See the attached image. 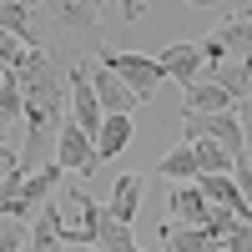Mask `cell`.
I'll list each match as a JSON object with an SVG mask.
<instances>
[{
    "label": "cell",
    "mask_w": 252,
    "mask_h": 252,
    "mask_svg": "<svg viewBox=\"0 0 252 252\" xmlns=\"http://www.w3.org/2000/svg\"><path fill=\"white\" fill-rule=\"evenodd\" d=\"M96 66H101V71H111V76H116L136 101H152L157 86L166 81L161 66H157L146 51H111V46H101V51H96Z\"/></svg>",
    "instance_id": "3"
},
{
    "label": "cell",
    "mask_w": 252,
    "mask_h": 252,
    "mask_svg": "<svg viewBox=\"0 0 252 252\" xmlns=\"http://www.w3.org/2000/svg\"><path fill=\"white\" fill-rule=\"evenodd\" d=\"M116 15H126V20H141V15H146V5H136V0H121V5H116Z\"/></svg>",
    "instance_id": "23"
},
{
    "label": "cell",
    "mask_w": 252,
    "mask_h": 252,
    "mask_svg": "<svg viewBox=\"0 0 252 252\" xmlns=\"http://www.w3.org/2000/svg\"><path fill=\"white\" fill-rule=\"evenodd\" d=\"M207 81H217V86L227 91V101H232L237 111H247V91H252V66L247 61H222Z\"/></svg>",
    "instance_id": "15"
},
{
    "label": "cell",
    "mask_w": 252,
    "mask_h": 252,
    "mask_svg": "<svg viewBox=\"0 0 252 252\" xmlns=\"http://www.w3.org/2000/svg\"><path fill=\"white\" fill-rule=\"evenodd\" d=\"M131 116H101V126H96V161H111V157H121L126 152V141H131Z\"/></svg>",
    "instance_id": "14"
},
{
    "label": "cell",
    "mask_w": 252,
    "mask_h": 252,
    "mask_svg": "<svg viewBox=\"0 0 252 252\" xmlns=\"http://www.w3.org/2000/svg\"><path fill=\"white\" fill-rule=\"evenodd\" d=\"M157 177H166V182H177V187H192L197 182V157H192V146H172L161 161H157Z\"/></svg>",
    "instance_id": "20"
},
{
    "label": "cell",
    "mask_w": 252,
    "mask_h": 252,
    "mask_svg": "<svg viewBox=\"0 0 252 252\" xmlns=\"http://www.w3.org/2000/svg\"><path fill=\"white\" fill-rule=\"evenodd\" d=\"M31 20H51L61 31L91 35V31H101V5H91V0H46V5H31Z\"/></svg>",
    "instance_id": "6"
},
{
    "label": "cell",
    "mask_w": 252,
    "mask_h": 252,
    "mask_svg": "<svg viewBox=\"0 0 252 252\" xmlns=\"http://www.w3.org/2000/svg\"><path fill=\"white\" fill-rule=\"evenodd\" d=\"M217 111H237L217 81H207V76H202L197 86H187V91H182V116H217Z\"/></svg>",
    "instance_id": "13"
},
{
    "label": "cell",
    "mask_w": 252,
    "mask_h": 252,
    "mask_svg": "<svg viewBox=\"0 0 252 252\" xmlns=\"http://www.w3.org/2000/svg\"><path fill=\"white\" fill-rule=\"evenodd\" d=\"M56 187H61V166H56V161H51V166H40V172H31V177L10 172L5 182H0V217H10V222L26 227V222L40 212V207L56 197Z\"/></svg>",
    "instance_id": "2"
},
{
    "label": "cell",
    "mask_w": 252,
    "mask_h": 252,
    "mask_svg": "<svg viewBox=\"0 0 252 252\" xmlns=\"http://www.w3.org/2000/svg\"><path fill=\"white\" fill-rule=\"evenodd\" d=\"M71 252H96V247H71Z\"/></svg>",
    "instance_id": "25"
},
{
    "label": "cell",
    "mask_w": 252,
    "mask_h": 252,
    "mask_svg": "<svg viewBox=\"0 0 252 252\" xmlns=\"http://www.w3.org/2000/svg\"><path fill=\"white\" fill-rule=\"evenodd\" d=\"M91 96H96L101 116H131V111H136V96L126 91L111 71H101L96 61H91Z\"/></svg>",
    "instance_id": "11"
},
{
    "label": "cell",
    "mask_w": 252,
    "mask_h": 252,
    "mask_svg": "<svg viewBox=\"0 0 252 252\" xmlns=\"http://www.w3.org/2000/svg\"><path fill=\"white\" fill-rule=\"evenodd\" d=\"M157 232H161V247H166V252H217V247H222V242H212V237H207L202 227H177V222H161Z\"/></svg>",
    "instance_id": "18"
},
{
    "label": "cell",
    "mask_w": 252,
    "mask_h": 252,
    "mask_svg": "<svg viewBox=\"0 0 252 252\" xmlns=\"http://www.w3.org/2000/svg\"><path fill=\"white\" fill-rule=\"evenodd\" d=\"M207 217H212V207L202 202L197 187H177V192H172V217H166V222H177V227H207Z\"/></svg>",
    "instance_id": "17"
},
{
    "label": "cell",
    "mask_w": 252,
    "mask_h": 252,
    "mask_svg": "<svg viewBox=\"0 0 252 252\" xmlns=\"http://www.w3.org/2000/svg\"><path fill=\"white\" fill-rule=\"evenodd\" d=\"M141 192H146L141 172H126V177H116V187H111V202H106V217H111V222H121V227H131V222L141 217Z\"/></svg>",
    "instance_id": "12"
},
{
    "label": "cell",
    "mask_w": 252,
    "mask_h": 252,
    "mask_svg": "<svg viewBox=\"0 0 252 252\" xmlns=\"http://www.w3.org/2000/svg\"><path fill=\"white\" fill-rule=\"evenodd\" d=\"M66 121L96 141L101 106H96V96H91V61H76V66L66 71Z\"/></svg>",
    "instance_id": "5"
},
{
    "label": "cell",
    "mask_w": 252,
    "mask_h": 252,
    "mask_svg": "<svg viewBox=\"0 0 252 252\" xmlns=\"http://www.w3.org/2000/svg\"><path fill=\"white\" fill-rule=\"evenodd\" d=\"M136 252H141V247H136Z\"/></svg>",
    "instance_id": "26"
},
{
    "label": "cell",
    "mask_w": 252,
    "mask_h": 252,
    "mask_svg": "<svg viewBox=\"0 0 252 252\" xmlns=\"http://www.w3.org/2000/svg\"><path fill=\"white\" fill-rule=\"evenodd\" d=\"M10 121H20V86L10 71H0V126H10Z\"/></svg>",
    "instance_id": "21"
},
{
    "label": "cell",
    "mask_w": 252,
    "mask_h": 252,
    "mask_svg": "<svg viewBox=\"0 0 252 252\" xmlns=\"http://www.w3.org/2000/svg\"><path fill=\"white\" fill-rule=\"evenodd\" d=\"M182 141H212L232 161H247V126L242 111H217V116H182Z\"/></svg>",
    "instance_id": "4"
},
{
    "label": "cell",
    "mask_w": 252,
    "mask_h": 252,
    "mask_svg": "<svg viewBox=\"0 0 252 252\" xmlns=\"http://www.w3.org/2000/svg\"><path fill=\"white\" fill-rule=\"evenodd\" d=\"M152 61L161 66L166 81H182V91H187V86H197V81L207 76V71H202V56H197V40H177V46L157 51Z\"/></svg>",
    "instance_id": "8"
},
{
    "label": "cell",
    "mask_w": 252,
    "mask_h": 252,
    "mask_svg": "<svg viewBox=\"0 0 252 252\" xmlns=\"http://www.w3.org/2000/svg\"><path fill=\"white\" fill-rule=\"evenodd\" d=\"M15 172V152H10V146H0V182H5Z\"/></svg>",
    "instance_id": "24"
},
{
    "label": "cell",
    "mask_w": 252,
    "mask_h": 252,
    "mask_svg": "<svg viewBox=\"0 0 252 252\" xmlns=\"http://www.w3.org/2000/svg\"><path fill=\"white\" fill-rule=\"evenodd\" d=\"M61 222H66V207L51 197V202L26 222V252H61V247H66V242H61Z\"/></svg>",
    "instance_id": "9"
},
{
    "label": "cell",
    "mask_w": 252,
    "mask_h": 252,
    "mask_svg": "<svg viewBox=\"0 0 252 252\" xmlns=\"http://www.w3.org/2000/svg\"><path fill=\"white\" fill-rule=\"evenodd\" d=\"M10 76L20 86V116H26V146L15 152V172L31 177L56 157V131L66 121V71H61L51 46H35L20 56Z\"/></svg>",
    "instance_id": "1"
},
{
    "label": "cell",
    "mask_w": 252,
    "mask_h": 252,
    "mask_svg": "<svg viewBox=\"0 0 252 252\" xmlns=\"http://www.w3.org/2000/svg\"><path fill=\"white\" fill-rule=\"evenodd\" d=\"M61 172H76V177H91L96 172V146H91V136L86 131H76L71 121H61V131H56V157H51Z\"/></svg>",
    "instance_id": "7"
},
{
    "label": "cell",
    "mask_w": 252,
    "mask_h": 252,
    "mask_svg": "<svg viewBox=\"0 0 252 252\" xmlns=\"http://www.w3.org/2000/svg\"><path fill=\"white\" fill-rule=\"evenodd\" d=\"M0 252H26V227L0 217Z\"/></svg>",
    "instance_id": "22"
},
{
    "label": "cell",
    "mask_w": 252,
    "mask_h": 252,
    "mask_svg": "<svg viewBox=\"0 0 252 252\" xmlns=\"http://www.w3.org/2000/svg\"><path fill=\"white\" fill-rule=\"evenodd\" d=\"M0 31H5V35H15L26 51L46 46V40L31 31V5H20V0H0Z\"/></svg>",
    "instance_id": "19"
},
{
    "label": "cell",
    "mask_w": 252,
    "mask_h": 252,
    "mask_svg": "<svg viewBox=\"0 0 252 252\" xmlns=\"http://www.w3.org/2000/svg\"><path fill=\"white\" fill-rule=\"evenodd\" d=\"M212 35L222 40V51H232L237 61H247V46H252V10H247V5H237L232 15H227V26H217Z\"/></svg>",
    "instance_id": "16"
},
{
    "label": "cell",
    "mask_w": 252,
    "mask_h": 252,
    "mask_svg": "<svg viewBox=\"0 0 252 252\" xmlns=\"http://www.w3.org/2000/svg\"><path fill=\"white\" fill-rule=\"evenodd\" d=\"M192 187L202 192V202H207V207H222L227 217H237V222H247V217H252V212H247V187H237L232 177H197Z\"/></svg>",
    "instance_id": "10"
}]
</instances>
